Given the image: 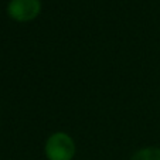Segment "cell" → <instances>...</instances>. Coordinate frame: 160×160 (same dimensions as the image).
<instances>
[{"mask_svg":"<svg viewBox=\"0 0 160 160\" xmlns=\"http://www.w3.org/2000/svg\"><path fill=\"white\" fill-rule=\"evenodd\" d=\"M75 153V142L67 132H54L45 140L44 154L47 160H72Z\"/></svg>","mask_w":160,"mask_h":160,"instance_id":"1","label":"cell"},{"mask_svg":"<svg viewBox=\"0 0 160 160\" xmlns=\"http://www.w3.org/2000/svg\"><path fill=\"white\" fill-rule=\"evenodd\" d=\"M41 0H10L7 3V16L17 23L36 20L41 13Z\"/></svg>","mask_w":160,"mask_h":160,"instance_id":"2","label":"cell"},{"mask_svg":"<svg viewBox=\"0 0 160 160\" xmlns=\"http://www.w3.org/2000/svg\"><path fill=\"white\" fill-rule=\"evenodd\" d=\"M130 160H160V149L156 146H148L135 152Z\"/></svg>","mask_w":160,"mask_h":160,"instance_id":"3","label":"cell"}]
</instances>
